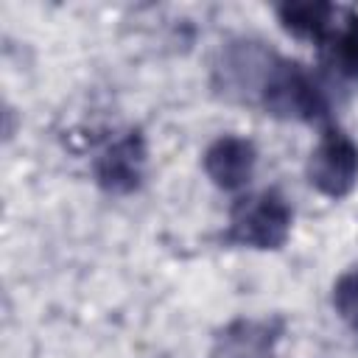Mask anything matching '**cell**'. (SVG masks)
Masks as SVG:
<instances>
[{
  "label": "cell",
  "mask_w": 358,
  "mask_h": 358,
  "mask_svg": "<svg viewBox=\"0 0 358 358\" xmlns=\"http://www.w3.org/2000/svg\"><path fill=\"white\" fill-rule=\"evenodd\" d=\"M308 182L327 199H344L358 185V145L336 126H327L308 157Z\"/></svg>",
  "instance_id": "obj_4"
},
{
  "label": "cell",
  "mask_w": 358,
  "mask_h": 358,
  "mask_svg": "<svg viewBox=\"0 0 358 358\" xmlns=\"http://www.w3.org/2000/svg\"><path fill=\"white\" fill-rule=\"evenodd\" d=\"M145 165H148L145 137L140 129H129L98 151V157L92 159V176L101 190L112 196H129L143 185Z\"/></svg>",
  "instance_id": "obj_5"
},
{
  "label": "cell",
  "mask_w": 358,
  "mask_h": 358,
  "mask_svg": "<svg viewBox=\"0 0 358 358\" xmlns=\"http://www.w3.org/2000/svg\"><path fill=\"white\" fill-rule=\"evenodd\" d=\"M333 308L358 333V268H350L336 280V285H333Z\"/></svg>",
  "instance_id": "obj_10"
},
{
  "label": "cell",
  "mask_w": 358,
  "mask_h": 358,
  "mask_svg": "<svg viewBox=\"0 0 358 358\" xmlns=\"http://www.w3.org/2000/svg\"><path fill=\"white\" fill-rule=\"evenodd\" d=\"M285 322L280 316L268 319H235L227 324L210 350V358H266L277 338L282 336Z\"/></svg>",
  "instance_id": "obj_7"
},
{
  "label": "cell",
  "mask_w": 358,
  "mask_h": 358,
  "mask_svg": "<svg viewBox=\"0 0 358 358\" xmlns=\"http://www.w3.org/2000/svg\"><path fill=\"white\" fill-rule=\"evenodd\" d=\"M322 53H324L327 67L338 78L358 81V11H347V20L336 25Z\"/></svg>",
  "instance_id": "obj_9"
},
{
  "label": "cell",
  "mask_w": 358,
  "mask_h": 358,
  "mask_svg": "<svg viewBox=\"0 0 358 358\" xmlns=\"http://www.w3.org/2000/svg\"><path fill=\"white\" fill-rule=\"evenodd\" d=\"M274 11H277L280 25L291 36L308 39V42H313L319 48H324L327 39L336 31L338 8L333 3H324V0H285Z\"/></svg>",
  "instance_id": "obj_8"
},
{
  "label": "cell",
  "mask_w": 358,
  "mask_h": 358,
  "mask_svg": "<svg viewBox=\"0 0 358 358\" xmlns=\"http://www.w3.org/2000/svg\"><path fill=\"white\" fill-rule=\"evenodd\" d=\"M201 165L215 187L232 193V190H241L249 185L255 165H257V148L249 137L221 134L207 145Z\"/></svg>",
  "instance_id": "obj_6"
},
{
  "label": "cell",
  "mask_w": 358,
  "mask_h": 358,
  "mask_svg": "<svg viewBox=\"0 0 358 358\" xmlns=\"http://www.w3.org/2000/svg\"><path fill=\"white\" fill-rule=\"evenodd\" d=\"M277 62V53L257 39H229L213 64V90L235 103L260 101L263 84Z\"/></svg>",
  "instance_id": "obj_3"
},
{
  "label": "cell",
  "mask_w": 358,
  "mask_h": 358,
  "mask_svg": "<svg viewBox=\"0 0 358 358\" xmlns=\"http://www.w3.org/2000/svg\"><path fill=\"white\" fill-rule=\"evenodd\" d=\"M294 210L277 187L241 196L229 210V224L221 241L246 249H280L291 235Z\"/></svg>",
  "instance_id": "obj_2"
},
{
  "label": "cell",
  "mask_w": 358,
  "mask_h": 358,
  "mask_svg": "<svg viewBox=\"0 0 358 358\" xmlns=\"http://www.w3.org/2000/svg\"><path fill=\"white\" fill-rule=\"evenodd\" d=\"M257 106L280 120H296V123H319L330 115V98L327 90L299 64L291 59L277 56Z\"/></svg>",
  "instance_id": "obj_1"
}]
</instances>
